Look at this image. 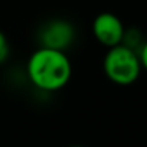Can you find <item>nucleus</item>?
<instances>
[{
	"mask_svg": "<svg viewBox=\"0 0 147 147\" xmlns=\"http://www.w3.org/2000/svg\"><path fill=\"white\" fill-rule=\"evenodd\" d=\"M74 39V28L66 20H52L49 22L43 32L40 33L42 46L63 51L66 46L71 45Z\"/></svg>",
	"mask_w": 147,
	"mask_h": 147,
	"instance_id": "obj_4",
	"label": "nucleus"
},
{
	"mask_svg": "<svg viewBox=\"0 0 147 147\" xmlns=\"http://www.w3.org/2000/svg\"><path fill=\"white\" fill-rule=\"evenodd\" d=\"M9 53H10V45L7 42L6 35L0 30V63H3L9 58Z\"/></svg>",
	"mask_w": 147,
	"mask_h": 147,
	"instance_id": "obj_5",
	"label": "nucleus"
},
{
	"mask_svg": "<svg viewBox=\"0 0 147 147\" xmlns=\"http://www.w3.org/2000/svg\"><path fill=\"white\" fill-rule=\"evenodd\" d=\"M138 58H140V63L141 68L147 69V42H144L138 51Z\"/></svg>",
	"mask_w": 147,
	"mask_h": 147,
	"instance_id": "obj_6",
	"label": "nucleus"
},
{
	"mask_svg": "<svg viewBox=\"0 0 147 147\" xmlns=\"http://www.w3.org/2000/svg\"><path fill=\"white\" fill-rule=\"evenodd\" d=\"M69 147H85V146H69Z\"/></svg>",
	"mask_w": 147,
	"mask_h": 147,
	"instance_id": "obj_7",
	"label": "nucleus"
},
{
	"mask_svg": "<svg viewBox=\"0 0 147 147\" xmlns=\"http://www.w3.org/2000/svg\"><path fill=\"white\" fill-rule=\"evenodd\" d=\"M124 32L125 29L123 26V22L110 12L100 13L92 22V33L95 39L107 48L120 45L123 42Z\"/></svg>",
	"mask_w": 147,
	"mask_h": 147,
	"instance_id": "obj_3",
	"label": "nucleus"
},
{
	"mask_svg": "<svg viewBox=\"0 0 147 147\" xmlns=\"http://www.w3.org/2000/svg\"><path fill=\"white\" fill-rule=\"evenodd\" d=\"M102 66L107 78L117 85H130L136 82L141 71L138 53L124 43L108 48Z\"/></svg>",
	"mask_w": 147,
	"mask_h": 147,
	"instance_id": "obj_2",
	"label": "nucleus"
},
{
	"mask_svg": "<svg viewBox=\"0 0 147 147\" xmlns=\"http://www.w3.org/2000/svg\"><path fill=\"white\" fill-rule=\"evenodd\" d=\"M28 78L42 91H58L63 88L72 75V65L63 51L42 46L28 61Z\"/></svg>",
	"mask_w": 147,
	"mask_h": 147,
	"instance_id": "obj_1",
	"label": "nucleus"
}]
</instances>
